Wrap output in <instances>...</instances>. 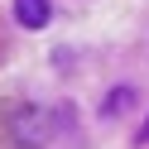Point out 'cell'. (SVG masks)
<instances>
[{
	"label": "cell",
	"instance_id": "obj_2",
	"mask_svg": "<svg viewBox=\"0 0 149 149\" xmlns=\"http://www.w3.org/2000/svg\"><path fill=\"white\" fill-rule=\"evenodd\" d=\"M130 101H135V91H130V87L111 91V96H106V106H101V116H116V111H120V106H130Z\"/></svg>",
	"mask_w": 149,
	"mask_h": 149
},
{
	"label": "cell",
	"instance_id": "obj_1",
	"mask_svg": "<svg viewBox=\"0 0 149 149\" xmlns=\"http://www.w3.org/2000/svg\"><path fill=\"white\" fill-rule=\"evenodd\" d=\"M15 19L24 29H43L53 19V10H48V0H15Z\"/></svg>",
	"mask_w": 149,
	"mask_h": 149
},
{
	"label": "cell",
	"instance_id": "obj_3",
	"mask_svg": "<svg viewBox=\"0 0 149 149\" xmlns=\"http://www.w3.org/2000/svg\"><path fill=\"white\" fill-rule=\"evenodd\" d=\"M139 144H149V120H144V130H139Z\"/></svg>",
	"mask_w": 149,
	"mask_h": 149
}]
</instances>
